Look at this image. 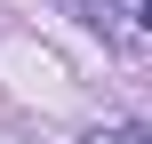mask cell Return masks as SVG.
I'll return each instance as SVG.
<instances>
[{
    "mask_svg": "<svg viewBox=\"0 0 152 144\" xmlns=\"http://www.w3.org/2000/svg\"><path fill=\"white\" fill-rule=\"evenodd\" d=\"M88 144H152V136H144V128H136V120H112V128H96V136H88Z\"/></svg>",
    "mask_w": 152,
    "mask_h": 144,
    "instance_id": "2",
    "label": "cell"
},
{
    "mask_svg": "<svg viewBox=\"0 0 152 144\" xmlns=\"http://www.w3.org/2000/svg\"><path fill=\"white\" fill-rule=\"evenodd\" d=\"M64 8H72L80 24H96V32H120V8H112V0H64Z\"/></svg>",
    "mask_w": 152,
    "mask_h": 144,
    "instance_id": "1",
    "label": "cell"
},
{
    "mask_svg": "<svg viewBox=\"0 0 152 144\" xmlns=\"http://www.w3.org/2000/svg\"><path fill=\"white\" fill-rule=\"evenodd\" d=\"M136 24H144V32H152V0H144V8H136Z\"/></svg>",
    "mask_w": 152,
    "mask_h": 144,
    "instance_id": "3",
    "label": "cell"
}]
</instances>
